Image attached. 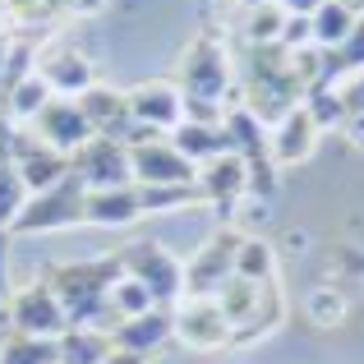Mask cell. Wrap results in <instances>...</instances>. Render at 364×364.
<instances>
[{
	"label": "cell",
	"instance_id": "1f68e13d",
	"mask_svg": "<svg viewBox=\"0 0 364 364\" xmlns=\"http://www.w3.org/2000/svg\"><path fill=\"white\" fill-rule=\"evenodd\" d=\"M0 364H60V350H55V341H37L14 332L0 350Z\"/></svg>",
	"mask_w": 364,
	"mask_h": 364
},
{
	"label": "cell",
	"instance_id": "d6986e66",
	"mask_svg": "<svg viewBox=\"0 0 364 364\" xmlns=\"http://www.w3.org/2000/svg\"><path fill=\"white\" fill-rule=\"evenodd\" d=\"M171 328H176L171 309H152V314H143V318H129V323H120V328L111 332V346L148 360V355H157V350L171 341Z\"/></svg>",
	"mask_w": 364,
	"mask_h": 364
},
{
	"label": "cell",
	"instance_id": "ffe728a7",
	"mask_svg": "<svg viewBox=\"0 0 364 364\" xmlns=\"http://www.w3.org/2000/svg\"><path fill=\"white\" fill-rule=\"evenodd\" d=\"M171 148H176L185 161H194V166H208V161H217V157H226V152H231V139H226L222 124L180 120V129L171 134Z\"/></svg>",
	"mask_w": 364,
	"mask_h": 364
},
{
	"label": "cell",
	"instance_id": "603a6c76",
	"mask_svg": "<svg viewBox=\"0 0 364 364\" xmlns=\"http://www.w3.org/2000/svg\"><path fill=\"white\" fill-rule=\"evenodd\" d=\"M355 18H360L355 9H346V5H332V0H323V5L309 14V23H314V46H318V51H337V46L350 37Z\"/></svg>",
	"mask_w": 364,
	"mask_h": 364
},
{
	"label": "cell",
	"instance_id": "d6a6232c",
	"mask_svg": "<svg viewBox=\"0 0 364 364\" xmlns=\"http://www.w3.org/2000/svg\"><path fill=\"white\" fill-rule=\"evenodd\" d=\"M0 14H5V23L18 28V33H28L33 23H46L42 0H0Z\"/></svg>",
	"mask_w": 364,
	"mask_h": 364
},
{
	"label": "cell",
	"instance_id": "4fadbf2b",
	"mask_svg": "<svg viewBox=\"0 0 364 364\" xmlns=\"http://www.w3.org/2000/svg\"><path fill=\"white\" fill-rule=\"evenodd\" d=\"M37 74H42V83L51 88V97H65V102H79L88 88H97V65L83 51H74V46L46 51L42 60H37Z\"/></svg>",
	"mask_w": 364,
	"mask_h": 364
},
{
	"label": "cell",
	"instance_id": "ba28073f",
	"mask_svg": "<svg viewBox=\"0 0 364 364\" xmlns=\"http://www.w3.org/2000/svg\"><path fill=\"white\" fill-rule=\"evenodd\" d=\"M9 323H14L18 337H37V341H60L70 332V318H65L60 300H55L51 282L46 277H33L23 291L9 295Z\"/></svg>",
	"mask_w": 364,
	"mask_h": 364
},
{
	"label": "cell",
	"instance_id": "7402d4cb",
	"mask_svg": "<svg viewBox=\"0 0 364 364\" xmlns=\"http://www.w3.org/2000/svg\"><path fill=\"white\" fill-rule=\"evenodd\" d=\"M55 350H60V364H102L111 355V332H97V328H70L60 341H55Z\"/></svg>",
	"mask_w": 364,
	"mask_h": 364
},
{
	"label": "cell",
	"instance_id": "7a4b0ae2",
	"mask_svg": "<svg viewBox=\"0 0 364 364\" xmlns=\"http://www.w3.org/2000/svg\"><path fill=\"white\" fill-rule=\"evenodd\" d=\"M304 102V83L295 74V55L282 46H249V70L240 83V107H249L272 129L282 116H291Z\"/></svg>",
	"mask_w": 364,
	"mask_h": 364
},
{
	"label": "cell",
	"instance_id": "d4e9b609",
	"mask_svg": "<svg viewBox=\"0 0 364 364\" xmlns=\"http://www.w3.org/2000/svg\"><path fill=\"white\" fill-rule=\"evenodd\" d=\"M235 277H245V282H277V249L263 235H245L240 254H235Z\"/></svg>",
	"mask_w": 364,
	"mask_h": 364
},
{
	"label": "cell",
	"instance_id": "f1b7e54d",
	"mask_svg": "<svg viewBox=\"0 0 364 364\" xmlns=\"http://www.w3.org/2000/svg\"><path fill=\"white\" fill-rule=\"evenodd\" d=\"M286 28V9L282 5H263V9H245V42L249 46H277Z\"/></svg>",
	"mask_w": 364,
	"mask_h": 364
},
{
	"label": "cell",
	"instance_id": "f35d334b",
	"mask_svg": "<svg viewBox=\"0 0 364 364\" xmlns=\"http://www.w3.org/2000/svg\"><path fill=\"white\" fill-rule=\"evenodd\" d=\"M341 139H346L355 152H364V116H346V124H341Z\"/></svg>",
	"mask_w": 364,
	"mask_h": 364
},
{
	"label": "cell",
	"instance_id": "8fae6325",
	"mask_svg": "<svg viewBox=\"0 0 364 364\" xmlns=\"http://www.w3.org/2000/svg\"><path fill=\"white\" fill-rule=\"evenodd\" d=\"M124 97H129V116H134V124H143V129L161 134V139H171V134L180 129V120H185V92H180V83L152 79V83H139V88H129Z\"/></svg>",
	"mask_w": 364,
	"mask_h": 364
},
{
	"label": "cell",
	"instance_id": "83f0119b",
	"mask_svg": "<svg viewBox=\"0 0 364 364\" xmlns=\"http://www.w3.org/2000/svg\"><path fill=\"white\" fill-rule=\"evenodd\" d=\"M304 314H309L314 328H341L350 314L346 295L337 291V286H318V291H309V300H304Z\"/></svg>",
	"mask_w": 364,
	"mask_h": 364
},
{
	"label": "cell",
	"instance_id": "bcb514c9",
	"mask_svg": "<svg viewBox=\"0 0 364 364\" xmlns=\"http://www.w3.org/2000/svg\"><path fill=\"white\" fill-rule=\"evenodd\" d=\"M198 5H203V9H208V5H213V0H198Z\"/></svg>",
	"mask_w": 364,
	"mask_h": 364
},
{
	"label": "cell",
	"instance_id": "e0dca14e",
	"mask_svg": "<svg viewBox=\"0 0 364 364\" xmlns=\"http://www.w3.org/2000/svg\"><path fill=\"white\" fill-rule=\"evenodd\" d=\"M314 148H318V124L309 120V111H304V107H295L291 116H282L272 129H267V152H272L277 171L309 161Z\"/></svg>",
	"mask_w": 364,
	"mask_h": 364
},
{
	"label": "cell",
	"instance_id": "5bb4252c",
	"mask_svg": "<svg viewBox=\"0 0 364 364\" xmlns=\"http://www.w3.org/2000/svg\"><path fill=\"white\" fill-rule=\"evenodd\" d=\"M129 166H134V185H194L198 180V166L180 157L171 148V139L129 148Z\"/></svg>",
	"mask_w": 364,
	"mask_h": 364
},
{
	"label": "cell",
	"instance_id": "d590c367",
	"mask_svg": "<svg viewBox=\"0 0 364 364\" xmlns=\"http://www.w3.org/2000/svg\"><path fill=\"white\" fill-rule=\"evenodd\" d=\"M332 263H337L341 277H364V249H355V245H337V249H332Z\"/></svg>",
	"mask_w": 364,
	"mask_h": 364
},
{
	"label": "cell",
	"instance_id": "5b68a950",
	"mask_svg": "<svg viewBox=\"0 0 364 364\" xmlns=\"http://www.w3.org/2000/svg\"><path fill=\"white\" fill-rule=\"evenodd\" d=\"M83 203H88V185L79 176H65L60 185L42 189V194H28L23 213L14 217L9 235H46V231H70L83 222Z\"/></svg>",
	"mask_w": 364,
	"mask_h": 364
},
{
	"label": "cell",
	"instance_id": "8992f818",
	"mask_svg": "<svg viewBox=\"0 0 364 364\" xmlns=\"http://www.w3.org/2000/svg\"><path fill=\"white\" fill-rule=\"evenodd\" d=\"M120 263H124V277L143 282L152 291V300L161 309H176L185 300V263L171 254L161 240H134L120 249Z\"/></svg>",
	"mask_w": 364,
	"mask_h": 364
},
{
	"label": "cell",
	"instance_id": "44dd1931",
	"mask_svg": "<svg viewBox=\"0 0 364 364\" xmlns=\"http://www.w3.org/2000/svg\"><path fill=\"white\" fill-rule=\"evenodd\" d=\"M226 139H231V152L245 161H267V124L254 116L249 107H226V120H222Z\"/></svg>",
	"mask_w": 364,
	"mask_h": 364
},
{
	"label": "cell",
	"instance_id": "484cf974",
	"mask_svg": "<svg viewBox=\"0 0 364 364\" xmlns=\"http://www.w3.org/2000/svg\"><path fill=\"white\" fill-rule=\"evenodd\" d=\"M46 102H55V97H51V88L42 83V74H33V79H23L5 102H0V107L9 111V120H14V124H33V120L46 111Z\"/></svg>",
	"mask_w": 364,
	"mask_h": 364
},
{
	"label": "cell",
	"instance_id": "277c9868",
	"mask_svg": "<svg viewBox=\"0 0 364 364\" xmlns=\"http://www.w3.org/2000/svg\"><path fill=\"white\" fill-rule=\"evenodd\" d=\"M180 92L198 102H217V107H240V88H235V70L226 42L203 28L194 42L185 46V60H180Z\"/></svg>",
	"mask_w": 364,
	"mask_h": 364
},
{
	"label": "cell",
	"instance_id": "6da1fadb",
	"mask_svg": "<svg viewBox=\"0 0 364 364\" xmlns=\"http://www.w3.org/2000/svg\"><path fill=\"white\" fill-rule=\"evenodd\" d=\"M55 300H60L70 328H97V332H116V314H111V286L124 277L120 254H102V258H79V263H55L46 267Z\"/></svg>",
	"mask_w": 364,
	"mask_h": 364
},
{
	"label": "cell",
	"instance_id": "e575fe53",
	"mask_svg": "<svg viewBox=\"0 0 364 364\" xmlns=\"http://www.w3.org/2000/svg\"><path fill=\"white\" fill-rule=\"evenodd\" d=\"M332 55L341 60V70H346V74H360V70H364V14L355 18V28H350V37H346V42H341V46H337Z\"/></svg>",
	"mask_w": 364,
	"mask_h": 364
},
{
	"label": "cell",
	"instance_id": "52a82bcc",
	"mask_svg": "<svg viewBox=\"0 0 364 364\" xmlns=\"http://www.w3.org/2000/svg\"><path fill=\"white\" fill-rule=\"evenodd\" d=\"M240 240L245 235L235 231V226H222V231L208 235L203 249L185 263V300H217V291L235 277Z\"/></svg>",
	"mask_w": 364,
	"mask_h": 364
},
{
	"label": "cell",
	"instance_id": "74e56055",
	"mask_svg": "<svg viewBox=\"0 0 364 364\" xmlns=\"http://www.w3.org/2000/svg\"><path fill=\"white\" fill-rule=\"evenodd\" d=\"M9 304V231H0V309Z\"/></svg>",
	"mask_w": 364,
	"mask_h": 364
},
{
	"label": "cell",
	"instance_id": "60d3db41",
	"mask_svg": "<svg viewBox=\"0 0 364 364\" xmlns=\"http://www.w3.org/2000/svg\"><path fill=\"white\" fill-rule=\"evenodd\" d=\"M102 364H148V360H143V355H129V350H111Z\"/></svg>",
	"mask_w": 364,
	"mask_h": 364
},
{
	"label": "cell",
	"instance_id": "2e32d148",
	"mask_svg": "<svg viewBox=\"0 0 364 364\" xmlns=\"http://www.w3.org/2000/svg\"><path fill=\"white\" fill-rule=\"evenodd\" d=\"M14 166H18V176H23L28 194H42V189L60 185V180L70 176V157L46 148L42 139H33V134H23V129H18V143H14Z\"/></svg>",
	"mask_w": 364,
	"mask_h": 364
},
{
	"label": "cell",
	"instance_id": "4316f807",
	"mask_svg": "<svg viewBox=\"0 0 364 364\" xmlns=\"http://www.w3.org/2000/svg\"><path fill=\"white\" fill-rule=\"evenodd\" d=\"M161 309L157 300H152V291L143 282H134V277H120L116 286H111V314H116V323H129V318H143V314Z\"/></svg>",
	"mask_w": 364,
	"mask_h": 364
},
{
	"label": "cell",
	"instance_id": "ee69618b",
	"mask_svg": "<svg viewBox=\"0 0 364 364\" xmlns=\"http://www.w3.org/2000/svg\"><path fill=\"white\" fill-rule=\"evenodd\" d=\"M245 9H263V5H277V0H240Z\"/></svg>",
	"mask_w": 364,
	"mask_h": 364
},
{
	"label": "cell",
	"instance_id": "836d02e7",
	"mask_svg": "<svg viewBox=\"0 0 364 364\" xmlns=\"http://www.w3.org/2000/svg\"><path fill=\"white\" fill-rule=\"evenodd\" d=\"M282 51H291V55H300V51H309L314 46V23L304 14H286V28H282Z\"/></svg>",
	"mask_w": 364,
	"mask_h": 364
},
{
	"label": "cell",
	"instance_id": "f6af8a7d",
	"mask_svg": "<svg viewBox=\"0 0 364 364\" xmlns=\"http://www.w3.org/2000/svg\"><path fill=\"white\" fill-rule=\"evenodd\" d=\"M9 33V23H5V14H0V37H5Z\"/></svg>",
	"mask_w": 364,
	"mask_h": 364
},
{
	"label": "cell",
	"instance_id": "4dcf8cb0",
	"mask_svg": "<svg viewBox=\"0 0 364 364\" xmlns=\"http://www.w3.org/2000/svg\"><path fill=\"white\" fill-rule=\"evenodd\" d=\"M23 203H28V185H23V176H18V166L14 161H0V231L14 226V217L23 213Z\"/></svg>",
	"mask_w": 364,
	"mask_h": 364
},
{
	"label": "cell",
	"instance_id": "b9f144b4",
	"mask_svg": "<svg viewBox=\"0 0 364 364\" xmlns=\"http://www.w3.org/2000/svg\"><path fill=\"white\" fill-rule=\"evenodd\" d=\"M9 337H14V323H9V309H0V350H5Z\"/></svg>",
	"mask_w": 364,
	"mask_h": 364
},
{
	"label": "cell",
	"instance_id": "f546056e",
	"mask_svg": "<svg viewBox=\"0 0 364 364\" xmlns=\"http://www.w3.org/2000/svg\"><path fill=\"white\" fill-rule=\"evenodd\" d=\"M300 107L309 111V120L318 124V134L341 129V124H346V102H341V92H337V88H314V92H304Z\"/></svg>",
	"mask_w": 364,
	"mask_h": 364
},
{
	"label": "cell",
	"instance_id": "7c38bea8",
	"mask_svg": "<svg viewBox=\"0 0 364 364\" xmlns=\"http://www.w3.org/2000/svg\"><path fill=\"white\" fill-rule=\"evenodd\" d=\"M198 189H203V203L217 213V222L231 226V222H235V208H240V198L249 194V166H245V157L226 152V157H217V161H208V166H198Z\"/></svg>",
	"mask_w": 364,
	"mask_h": 364
},
{
	"label": "cell",
	"instance_id": "cb8c5ba5",
	"mask_svg": "<svg viewBox=\"0 0 364 364\" xmlns=\"http://www.w3.org/2000/svg\"><path fill=\"white\" fill-rule=\"evenodd\" d=\"M143 198V217H157V213H176V208H203V189L194 185H139Z\"/></svg>",
	"mask_w": 364,
	"mask_h": 364
},
{
	"label": "cell",
	"instance_id": "8d00e7d4",
	"mask_svg": "<svg viewBox=\"0 0 364 364\" xmlns=\"http://www.w3.org/2000/svg\"><path fill=\"white\" fill-rule=\"evenodd\" d=\"M337 92H341V102H346V116H364V70L350 74Z\"/></svg>",
	"mask_w": 364,
	"mask_h": 364
},
{
	"label": "cell",
	"instance_id": "9a60e30c",
	"mask_svg": "<svg viewBox=\"0 0 364 364\" xmlns=\"http://www.w3.org/2000/svg\"><path fill=\"white\" fill-rule=\"evenodd\" d=\"M33 129H37V139H42L46 148L65 152V157H74V152H79L83 143L92 139V124H88V116L79 111V102H65V97L46 102V111L33 120Z\"/></svg>",
	"mask_w": 364,
	"mask_h": 364
},
{
	"label": "cell",
	"instance_id": "9c48e42d",
	"mask_svg": "<svg viewBox=\"0 0 364 364\" xmlns=\"http://www.w3.org/2000/svg\"><path fill=\"white\" fill-rule=\"evenodd\" d=\"M171 318H176L171 341H180V346H189V350L231 346V323H226V314H222L217 300H180L176 309H171Z\"/></svg>",
	"mask_w": 364,
	"mask_h": 364
},
{
	"label": "cell",
	"instance_id": "ab89813d",
	"mask_svg": "<svg viewBox=\"0 0 364 364\" xmlns=\"http://www.w3.org/2000/svg\"><path fill=\"white\" fill-rule=\"evenodd\" d=\"M277 5H282V9H286V14H304V18H309V14H314V9H318V5H323V0H277Z\"/></svg>",
	"mask_w": 364,
	"mask_h": 364
},
{
	"label": "cell",
	"instance_id": "30bf717a",
	"mask_svg": "<svg viewBox=\"0 0 364 364\" xmlns=\"http://www.w3.org/2000/svg\"><path fill=\"white\" fill-rule=\"evenodd\" d=\"M70 171L83 180L88 189H120L134 185V166H129V148L116 139H88L79 152L70 157Z\"/></svg>",
	"mask_w": 364,
	"mask_h": 364
},
{
	"label": "cell",
	"instance_id": "3957f363",
	"mask_svg": "<svg viewBox=\"0 0 364 364\" xmlns=\"http://www.w3.org/2000/svg\"><path fill=\"white\" fill-rule=\"evenodd\" d=\"M217 304H222L226 323H231V346H249L254 337H267V332L282 328L286 318V295L277 282H245V277H231V282L217 291Z\"/></svg>",
	"mask_w": 364,
	"mask_h": 364
},
{
	"label": "cell",
	"instance_id": "7bdbcfd3",
	"mask_svg": "<svg viewBox=\"0 0 364 364\" xmlns=\"http://www.w3.org/2000/svg\"><path fill=\"white\" fill-rule=\"evenodd\" d=\"M107 0H74V14H97Z\"/></svg>",
	"mask_w": 364,
	"mask_h": 364
},
{
	"label": "cell",
	"instance_id": "ac0fdd59",
	"mask_svg": "<svg viewBox=\"0 0 364 364\" xmlns=\"http://www.w3.org/2000/svg\"><path fill=\"white\" fill-rule=\"evenodd\" d=\"M139 217H143L139 185L88 189V203H83V222H88V226H102V231H120V226H134Z\"/></svg>",
	"mask_w": 364,
	"mask_h": 364
}]
</instances>
